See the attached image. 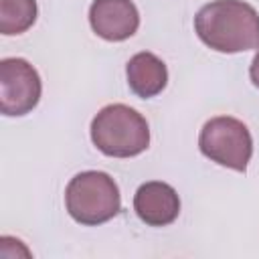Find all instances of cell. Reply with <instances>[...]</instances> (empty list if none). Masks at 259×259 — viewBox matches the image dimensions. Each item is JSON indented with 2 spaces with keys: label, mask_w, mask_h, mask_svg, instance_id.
Here are the masks:
<instances>
[{
  "label": "cell",
  "mask_w": 259,
  "mask_h": 259,
  "mask_svg": "<svg viewBox=\"0 0 259 259\" xmlns=\"http://www.w3.org/2000/svg\"><path fill=\"white\" fill-rule=\"evenodd\" d=\"M194 30L212 51H251L259 47V12L243 0H212L196 12Z\"/></svg>",
  "instance_id": "6da1fadb"
},
{
  "label": "cell",
  "mask_w": 259,
  "mask_h": 259,
  "mask_svg": "<svg viewBox=\"0 0 259 259\" xmlns=\"http://www.w3.org/2000/svg\"><path fill=\"white\" fill-rule=\"evenodd\" d=\"M95 148L111 158H132L150 144V127L142 113L123 103H111L97 111L91 121Z\"/></svg>",
  "instance_id": "7a4b0ae2"
},
{
  "label": "cell",
  "mask_w": 259,
  "mask_h": 259,
  "mask_svg": "<svg viewBox=\"0 0 259 259\" xmlns=\"http://www.w3.org/2000/svg\"><path fill=\"white\" fill-rule=\"evenodd\" d=\"M65 206L73 221L95 227L113 219L121 208V196L115 180L99 170L79 172L65 190Z\"/></svg>",
  "instance_id": "3957f363"
},
{
  "label": "cell",
  "mask_w": 259,
  "mask_h": 259,
  "mask_svg": "<svg viewBox=\"0 0 259 259\" xmlns=\"http://www.w3.org/2000/svg\"><path fill=\"white\" fill-rule=\"evenodd\" d=\"M198 148L208 160L225 168L245 172L253 156V138L241 119L217 115L202 125Z\"/></svg>",
  "instance_id": "277c9868"
},
{
  "label": "cell",
  "mask_w": 259,
  "mask_h": 259,
  "mask_svg": "<svg viewBox=\"0 0 259 259\" xmlns=\"http://www.w3.org/2000/svg\"><path fill=\"white\" fill-rule=\"evenodd\" d=\"M40 91V77L26 59L8 57L0 61V109L4 115L30 113L38 105Z\"/></svg>",
  "instance_id": "5b68a950"
},
{
  "label": "cell",
  "mask_w": 259,
  "mask_h": 259,
  "mask_svg": "<svg viewBox=\"0 0 259 259\" xmlns=\"http://www.w3.org/2000/svg\"><path fill=\"white\" fill-rule=\"evenodd\" d=\"M89 24L97 36L119 42L136 34L140 12L132 0H93L89 8Z\"/></svg>",
  "instance_id": "8992f818"
},
{
  "label": "cell",
  "mask_w": 259,
  "mask_h": 259,
  "mask_svg": "<svg viewBox=\"0 0 259 259\" xmlns=\"http://www.w3.org/2000/svg\"><path fill=\"white\" fill-rule=\"evenodd\" d=\"M134 210L142 223L150 227H166L178 219L180 198L166 182H144L134 194Z\"/></svg>",
  "instance_id": "52a82bcc"
},
{
  "label": "cell",
  "mask_w": 259,
  "mask_h": 259,
  "mask_svg": "<svg viewBox=\"0 0 259 259\" xmlns=\"http://www.w3.org/2000/svg\"><path fill=\"white\" fill-rule=\"evenodd\" d=\"M125 75L130 89L142 99H150L162 93L168 83V69L164 61L148 51H142L127 61Z\"/></svg>",
  "instance_id": "ba28073f"
},
{
  "label": "cell",
  "mask_w": 259,
  "mask_h": 259,
  "mask_svg": "<svg viewBox=\"0 0 259 259\" xmlns=\"http://www.w3.org/2000/svg\"><path fill=\"white\" fill-rule=\"evenodd\" d=\"M36 20V0H0V32L22 34Z\"/></svg>",
  "instance_id": "9c48e42d"
},
{
  "label": "cell",
  "mask_w": 259,
  "mask_h": 259,
  "mask_svg": "<svg viewBox=\"0 0 259 259\" xmlns=\"http://www.w3.org/2000/svg\"><path fill=\"white\" fill-rule=\"evenodd\" d=\"M249 77L253 81V85L259 89V51L255 53L253 61H251V67H249Z\"/></svg>",
  "instance_id": "30bf717a"
}]
</instances>
